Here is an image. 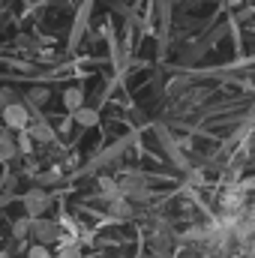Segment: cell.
I'll return each instance as SVG.
<instances>
[{
	"label": "cell",
	"mask_w": 255,
	"mask_h": 258,
	"mask_svg": "<svg viewBox=\"0 0 255 258\" xmlns=\"http://www.w3.org/2000/svg\"><path fill=\"white\" fill-rule=\"evenodd\" d=\"M48 99V90H30V102H45Z\"/></svg>",
	"instance_id": "obj_11"
},
{
	"label": "cell",
	"mask_w": 255,
	"mask_h": 258,
	"mask_svg": "<svg viewBox=\"0 0 255 258\" xmlns=\"http://www.w3.org/2000/svg\"><path fill=\"white\" fill-rule=\"evenodd\" d=\"M111 213L120 216V219H126V216H132V207H129L126 201H111Z\"/></svg>",
	"instance_id": "obj_6"
},
{
	"label": "cell",
	"mask_w": 255,
	"mask_h": 258,
	"mask_svg": "<svg viewBox=\"0 0 255 258\" xmlns=\"http://www.w3.org/2000/svg\"><path fill=\"white\" fill-rule=\"evenodd\" d=\"M30 135H33L36 141H51V129L45 126V123H33V126H30Z\"/></svg>",
	"instance_id": "obj_5"
},
{
	"label": "cell",
	"mask_w": 255,
	"mask_h": 258,
	"mask_svg": "<svg viewBox=\"0 0 255 258\" xmlns=\"http://www.w3.org/2000/svg\"><path fill=\"white\" fill-rule=\"evenodd\" d=\"M57 258H81V252H78V246H66V249H60Z\"/></svg>",
	"instance_id": "obj_10"
},
{
	"label": "cell",
	"mask_w": 255,
	"mask_h": 258,
	"mask_svg": "<svg viewBox=\"0 0 255 258\" xmlns=\"http://www.w3.org/2000/svg\"><path fill=\"white\" fill-rule=\"evenodd\" d=\"M12 234H15V237H27V234H30V219H18L15 228H12Z\"/></svg>",
	"instance_id": "obj_8"
},
{
	"label": "cell",
	"mask_w": 255,
	"mask_h": 258,
	"mask_svg": "<svg viewBox=\"0 0 255 258\" xmlns=\"http://www.w3.org/2000/svg\"><path fill=\"white\" fill-rule=\"evenodd\" d=\"M75 120H78L81 126H93V123L99 120V114H96L93 108H75Z\"/></svg>",
	"instance_id": "obj_4"
},
{
	"label": "cell",
	"mask_w": 255,
	"mask_h": 258,
	"mask_svg": "<svg viewBox=\"0 0 255 258\" xmlns=\"http://www.w3.org/2000/svg\"><path fill=\"white\" fill-rule=\"evenodd\" d=\"M63 102H66V108H78L81 105V90H66V96H63Z\"/></svg>",
	"instance_id": "obj_7"
},
{
	"label": "cell",
	"mask_w": 255,
	"mask_h": 258,
	"mask_svg": "<svg viewBox=\"0 0 255 258\" xmlns=\"http://www.w3.org/2000/svg\"><path fill=\"white\" fill-rule=\"evenodd\" d=\"M30 258H51V252H48V249H45L42 243H36V246L30 249Z\"/></svg>",
	"instance_id": "obj_9"
},
{
	"label": "cell",
	"mask_w": 255,
	"mask_h": 258,
	"mask_svg": "<svg viewBox=\"0 0 255 258\" xmlns=\"http://www.w3.org/2000/svg\"><path fill=\"white\" fill-rule=\"evenodd\" d=\"M24 207H27V213H30V216H39V213H45V210H48V195L39 192V189H33V192L24 198Z\"/></svg>",
	"instance_id": "obj_3"
},
{
	"label": "cell",
	"mask_w": 255,
	"mask_h": 258,
	"mask_svg": "<svg viewBox=\"0 0 255 258\" xmlns=\"http://www.w3.org/2000/svg\"><path fill=\"white\" fill-rule=\"evenodd\" d=\"M30 231H33L36 243H42V246L60 240V228H57L54 222H48V219H30Z\"/></svg>",
	"instance_id": "obj_1"
},
{
	"label": "cell",
	"mask_w": 255,
	"mask_h": 258,
	"mask_svg": "<svg viewBox=\"0 0 255 258\" xmlns=\"http://www.w3.org/2000/svg\"><path fill=\"white\" fill-rule=\"evenodd\" d=\"M3 117H6V123L12 129H24L30 123V117H27V111H24V105H6V111H3Z\"/></svg>",
	"instance_id": "obj_2"
}]
</instances>
